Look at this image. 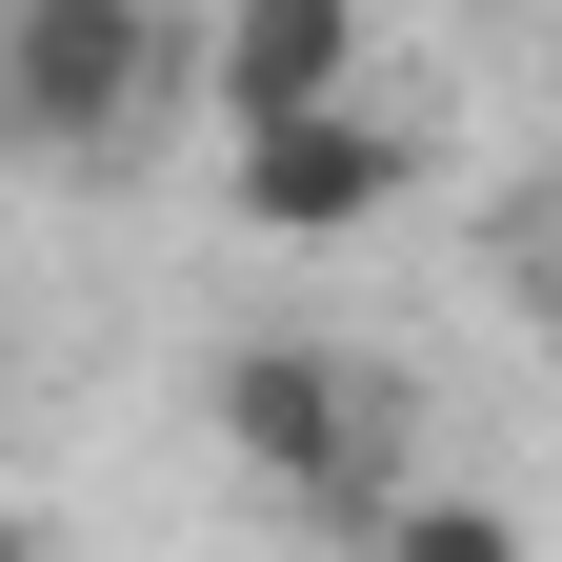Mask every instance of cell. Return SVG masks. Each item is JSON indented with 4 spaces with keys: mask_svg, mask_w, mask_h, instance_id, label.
I'll return each mask as SVG.
<instances>
[{
    "mask_svg": "<svg viewBox=\"0 0 562 562\" xmlns=\"http://www.w3.org/2000/svg\"><path fill=\"white\" fill-rule=\"evenodd\" d=\"M181 81L161 0H0V140L21 161H121Z\"/></svg>",
    "mask_w": 562,
    "mask_h": 562,
    "instance_id": "6da1fadb",
    "label": "cell"
},
{
    "mask_svg": "<svg viewBox=\"0 0 562 562\" xmlns=\"http://www.w3.org/2000/svg\"><path fill=\"white\" fill-rule=\"evenodd\" d=\"M222 462L281 482V503H362L382 482V382L341 362V341H222Z\"/></svg>",
    "mask_w": 562,
    "mask_h": 562,
    "instance_id": "7a4b0ae2",
    "label": "cell"
},
{
    "mask_svg": "<svg viewBox=\"0 0 562 562\" xmlns=\"http://www.w3.org/2000/svg\"><path fill=\"white\" fill-rule=\"evenodd\" d=\"M402 181H422V161H402V121H362V101H281V121H222V201H241L261 241H362Z\"/></svg>",
    "mask_w": 562,
    "mask_h": 562,
    "instance_id": "3957f363",
    "label": "cell"
},
{
    "mask_svg": "<svg viewBox=\"0 0 562 562\" xmlns=\"http://www.w3.org/2000/svg\"><path fill=\"white\" fill-rule=\"evenodd\" d=\"M201 101H222V121L362 101V0H222V41H201Z\"/></svg>",
    "mask_w": 562,
    "mask_h": 562,
    "instance_id": "277c9868",
    "label": "cell"
},
{
    "mask_svg": "<svg viewBox=\"0 0 562 562\" xmlns=\"http://www.w3.org/2000/svg\"><path fill=\"white\" fill-rule=\"evenodd\" d=\"M382 562H522V522L462 503V482H422V503H382Z\"/></svg>",
    "mask_w": 562,
    "mask_h": 562,
    "instance_id": "5b68a950",
    "label": "cell"
},
{
    "mask_svg": "<svg viewBox=\"0 0 562 562\" xmlns=\"http://www.w3.org/2000/svg\"><path fill=\"white\" fill-rule=\"evenodd\" d=\"M0 562H41V522H21V503H0Z\"/></svg>",
    "mask_w": 562,
    "mask_h": 562,
    "instance_id": "8992f818",
    "label": "cell"
}]
</instances>
